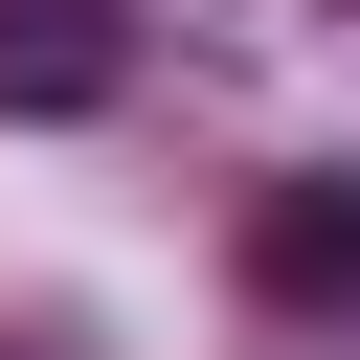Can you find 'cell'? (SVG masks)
Returning <instances> with one entry per match:
<instances>
[{
  "label": "cell",
  "instance_id": "cell-1",
  "mask_svg": "<svg viewBox=\"0 0 360 360\" xmlns=\"http://www.w3.org/2000/svg\"><path fill=\"white\" fill-rule=\"evenodd\" d=\"M248 315H292V338L360 315V158H315V180L248 202Z\"/></svg>",
  "mask_w": 360,
  "mask_h": 360
},
{
  "label": "cell",
  "instance_id": "cell-2",
  "mask_svg": "<svg viewBox=\"0 0 360 360\" xmlns=\"http://www.w3.org/2000/svg\"><path fill=\"white\" fill-rule=\"evenodd\" d=\"M135 0H0V112H112Z\"/></svg>",
  "mask_w": 360,
  "mask_h": 360
},
{
  "label": "cell",
  "instance_id": "cell-3",
  "mask_svg": "<svg viewBox=\"0 0 360 360\" xmlns=\"http://www.w3.org/2000/svg\"><path fill=\"white\" fill-rule=\"evenodd\" d=\"M0 360H45V338H0Z\"/></svg>",
  "mask_w": 360,
  "mask_h": 360
}]
</instances>
